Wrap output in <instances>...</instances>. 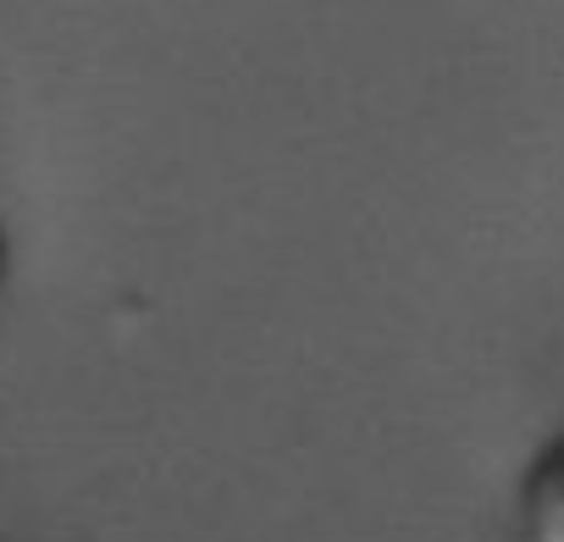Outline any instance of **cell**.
<instances>
[{"instance_id":"2","label":"cell","mask_w":564,"mask_h":542,"mask_svg":"<svg viewBox=\"0 0 564 542\" xmlns=\"http://www.w3.org/2000/svg\"><path fill=\"white\" fill-rule=\"evenodd\" d=\"M7 278H12V238L0 227V300H7Z\"/></svg>"},{"instance_id":"1","label":"cell","mask_w":564,"mask_h":542,"mask_svg":"<svg viewBox=\"0 0 564 542\" xmlns=\"http://www.w3.org/2000/svg\"><path fill=\"white\" fill-rule=\"evenodd\" d=\"M520 536L564 542V437H553L520 476Z\"/></svg>"}]
</instances>
